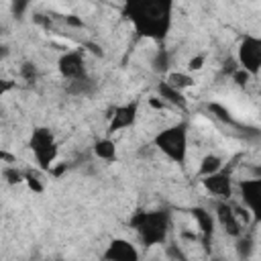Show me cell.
I'll return each mask as SVG.
<instances>
[{
  "label": "cell",
  "instance_id": "cell-1",
  "mask_svg": "<svg viewBox=\"0 0 261 261\" xmlns=\"http://www.w3.org/2000/svg\"><path fill=\"white\" fill-rule=\"evenodd\" d=\"M171 2L139 0L124 4V16L133 22L135 31L149 39H163L171 27Z\"/></svg>",
  "mask_w": 261,
  "mask_h": 261
},
{
  "label": "cell",
  "instance_id": "cell-2",
  "mask_svg": "<svg viewBox=\"0 0 261 261\" xmlns=\"http://www.w3.org/2000/svg\"><path fill=\"white\" fill-rule=\"evenodd\" d=\"M130 226L137 230L139 239L145 247H153L165 241L169 230V212L153 210V212H137L130 220Z\"/></svg>",
  "mask_w": 261,
  "mask_h": 261
},
{
  "label": "cell",
  "instance_id": "cell-3",
  "mask_svg": "<svg viewBox=\"0 0 261 261\" xmlns=\"http://www.w3.org/2000/svg\"><path fill=\"white\" fill-rule=\"evenodd\" d=\"M155 147L159 151H163L171 161L184 163L186 153H188V124L179 122L169 128H163L155 137Z\"/></svg>",
  "mask_w": 261,
  "mask_h": 261
},
{
  "label": "cell",
  "instance_id": "cell-4",
  "mask_svg": "<svg viewBox=\"0 0 261 261\" xmlns=\"http://www.w3.org/2000/svg\"><path fill=\"white\" fill-rule=\"evenodd\" d=\"M29 145H31V151H33L39 167L43 171H49L57 157V143H55L53 135L47 128H37V130H33Z\"/></svg>",
  "mask_w": 261,
  "mask_h": 261
},
{
  "label": "cell",
  "instance_id": "cell-5",
  "mask_svg": "<svg viewBox=\"0 0 261 261\" xmlns=\"http://www.w3.org/2000/svg\"><path fill=\"white\" fill-rule=\"evenodd\" d=\"M239 63L249 75H257L261 71V37L247 35L239 47Z\"/></svg>",
  "mask_w": 261,
  "mask_h": 261
},
{
  "label": "cell",
  "instance_id": "cell-6",
  "mask_svg": "<svg viewBox=\"0 0 261 261\" xmlns=\"http://www.w3.org/2000/svg\"><path fill=\"white\" fill-rule=\"evenodd\" d=\"M239 190H241V198L247 210L261 222V177L243 179L239 184Z\"/></svg>",
  "mask_w": 261,
  "mask_h": 261
},
{
  "label": "cell",
  "instance_id": "cell-7",
  "mask_svg": "<svg viewBox=\"0 0 261 261\" xmlns=\"http://www.w3.org/2000/svg\"><path fill=\"white\" fill-rule=\"evenodd\" d=\"M59 71L63 77L69 82H80L86 80V67H84V55L82 51H67L65 55L59 57Z\"/></svg>",
  "mask_w": 261,
  "mask_h": 261
},
{
  "label": "cell",
  "instance_id": "cell-8",
  "mask_svg": "<svg viewBox=\"0 0 261 261\" xmlns=\"http://www.w3.org/2000/svg\"><path fill=\"white\" fill-rule=\"evenodd\" d=\"M216 220L230 237H243V222L237 218L234 208L228 202H218L216 204Z\"/></svg>",
  "mask_w": 261,
  "mask_h": 261
},
{
  "label": "cell",
  "instance_id": "cell-9",
  "mask_svg": "<svg viewBox=\"0 0 261 261\" xmlns=\"http://www.w3.org/2000/svg\"><path fill=\"white\" fill-rule=\"evenodd\" d=\"M104 261H139V251L126 239H114L104 251Z\"/></svg>",
  "mask_w": 261,
  "mask_h": 261
},
{
  "label": "cell",
  "instance_id": "cell-10",
  "mask_svg": "<svg viewBox=\"0 0 261 261\" xmlns=\"http://www.w3.org/2000/svg\"><path fill=\"white\" fill-rule=\"evenodd\" d=\"M202 184H204V188L210 192V194H214L216 198H228L230 194H232V186H230V175H228V171H218V173H212V175H206L204 179H202Z\"/></svg>",
  "mask_w": 261,
  "mask_h": 261
},
{
  "label": "cell",
  "instance_id": "cell-11",
  "mask_svg": "<svg viewBox=\"0 0 261 261\" xmlns=\"http://www.w3.org/2000/svg\"><path fill=\"white\" fill-rule=\"evenodd\" d=\"M135 118H137V102L124 104V106L116 108L114 110V116H112V122H110V133L130 126L135 122Z\"/></svg>",
  "mask_w": 261,
  "mask_h": 261
},
{
  "label": "cell",
  "instance_id": "cell-12",
  "mask_svg": "<svg viewBox=\"0 0 261 261\" xmlns=\"http://www.w3.org/2000/svg\"><path fill=\"white\" fill-rule=\"evenodd\" d=\"M198 226H200V232H202V241H204V247L208 249L210 241H212V232H214V220H212V214L206 212L204 208H194L192 210Z\"/></svg>",
  "mask_w": 261,
  "mask_h": 261
},
{
  "label": "cell",
  "instance_id": "cell-13",
  "mask_svg": "<svg viewBox=\"0 0 261 261\" xmlns=\"http://www.w3.org/2000/svg\"><path fill=\"white\" fill-rule=\"evenodd\" d=\"M157 90H159V96H161L163 102H169V104H173V106L186 108V98H184L181 90L173 88L169 82H161V84L157 86Z\"/></svg>",
  "mask_w": 261,
  "mask_h": 261
},
{
  "label": "cell",
  "instance_id": "cell-14",
  "mask_svg": "<svg viewBox=\"0 0 261 261\" xmlns=\"http://www.w3.org/2000/svg\"><path fill=\"white\" fill-rule=\"evenodd\" d=\"M222 169V159L218 155H206L202 159V165H200V173L206 177V175H212V173H218Z\"/></svg>",
  "mask_w": 261,
  "mask_h": 261
},
{
  "label": "cell",
  "instance_id": "cell-15",
  "mask_svg": "<svg viewBox=\"0 0 261 261\" xmlns=\"http://www.w3.org/2000/svg\"><path fill=\"white\" fill-rule=\"evenodd\" d=\"M94 153H96L100 159L110 161V159H114V157H116V147H114V143H112L110 139H102V141H98V143H96Z\"/></svg>",
  "mask_w": 261,
  "mask_h": 261
},
{
  "label": "cell",
  "instance_id": "cell-16",
  "mask_svg": "<svg viewBox=\"0 0 261 261\" xmlns=\"http://www.w3.org/2000/svg\"><path fill=\"white\" fill-rule=\"evenodd\" d=\"M167 82L173 86V88H177V90H184V88H190L192 84H194V80L188 75V73H169V77H167Z\"/></svg>",
  "mask_w": 261,
  "mask_h": 261
},
{
  "label": "cell",
  "instance_id": "cell-17",
  "mask_svg": "<svg viewBox=\"0 0 261 261\" xmlns=\"http://www.w3.org/2000/svg\"><path fill=\"white\" fill-rule=\"evenodd\" d=\"M4 177H6L10 184H18V181H20L24 175H22V173H20L16 167H6V169H4Z\"/></svg>",
  "mask_w": 261,
  "mask_h": 261
},
{
  "label": "cell",
  "instance_id": "cell-18",
  "mask_svg": "<svg viewBox=\"0 0 261 261\" xmlns=\"http://www.w3.org/2000/svg\"><path fill=\"white\" fill-rule=\"evenodd\" d=\"M24 179H27V184H29V188H31L33 192H41V190H43V184H41L39 177H35L33 173H24Z\"/></svg>",
  "mask_w": 261,
  "mask_h": 261
},
{
  "label": "cell",
  "instance_id": "cell-19",
  "mask_svg": "<svg viewBox=\"0 0 261 261\" xmlns=\"http://www.w3.org/2000/svg\"><path fill=\"white\" fill-rule=\"evenodd\" d=\"M251 245H253L251 239H243V237H239V255H241V257H247L249 251H251Z\"/></svg>",
  "mask_w": 261,
  "mask_h": 261
},
{
  "label": "cell",
  "instance_id": "cell-20",
  "mask_svg": "<svg viewBox=\"0 0 261 261\" xmlns=\"http://www.w3.org/2000/svg\"><path fill=\"white\" fill-rule=\"evenodd\" d=\"M232 77H234V82H237L239 86H245V84H247V80H249L251 75H249L245 69H237V71L232 73Z\"/></svg>",
  "mask_w": 261,
  "mask_h": 261
},
{
  "label": "cell",
  "instance_id": "cell-21",
  "mask_svg": "<svg viewBox=\"0 0 261 261\" xmlns=\"http://www.w3.org/2000/svg\"><path fill=\"white\" fill-rule=\"evenodd\" d=\"M22 75H24L29 82H33V80H35V75H37V69H35V65H31V63H24V67H22Z\"/></svg>",
  "mask_w": 261,
  "mask_h": 261
},
{
  "label": "cell",
  "instance_id": "cell-22",
  "mask_svg": "<svg viewBox=\"0 0 261 261\" xmlns=\"http://www.w3.org/2000/svg\"><path fill=\"white\" fill-rule=\"evenodd\" d=\"M202 63H204V57H202V55H198V57H194V59H190V63H188V69H190V71H196V69H202Z\"/></svg>",
  "mask_w": 261,
  "mask_h": 261
},
{
  "label": "cell",
  "instance_id": "cell-23",
  "mask_svg": "<svg viewBox=\"0 0 261 261\" xmlns=\"http://www.w3.org/2000/svg\"><path fill=\"white\" fill-rule=\"evenodd\" d=\"M167 255H171V257H175L177 261H186V257H184V253H181V251H179V249H177L175 245L167 249Z\"/></svg>",
  "mask_w": 261,
  "mask_h": 261
},
{
  "label": "cell",
  "instance_id": "cell-24",
  "mask_svg": "<svg viewBox=\"0 0 261 261\" xmlns=\"http://www.w3.org/2000/svg\"><path fill=\"white\" fill-rule=\"evenodd\" d=\"M251 173H253L255 177H261V165H253V167H251Z\"/></svg>",
  "mask_w": 261,
  "mask_h": 261
},
{
  "label": "cell",
  "instance_id": "cell-25",
  "mask_svg": "<svg viewBox=\"0 0 261 261\" xmlns=\"http://www.w3.org/2000/svg\"><path fill=\"white\" fill-rule=\"evenodd\" d=\"M212 261H222V259H212Z\"/></svg>",
  "mask_w": 261,
  "mask_h": 261
}]
</instances>
